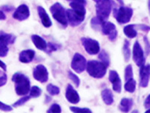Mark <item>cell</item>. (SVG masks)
I'll return each instance as SVG.
<instances>
[{
    "mask_svg": "<svg viewBox=\"0 0 150 113\" xmlns=\"http://www.w3.org/2000/svg\"><path fill=\"white\" fill-rule=\"evenodd\" d=\"M114 30H116V26L114 24L109 22V21H104L103 23L102 28H101V32L103 34L108 36Z\"/></svg>",
    "mask_w": 150,
    "mask_h": 113,
    "instance_id": "obj_21",
    "label": "cell"
},
{
    "mask_svg": "<svg viewBox=\"0 0 150 113\" xmlns=\"http://www.w3.org/2000/svg\"><path fill=\"white\" fill-rule=\"evenodd\" d=\"M133 75V68H132V66L129 64L125 67V80L128 81L132 79Z\"/></svg>",
    "mask_w": 150,
    "mask_h": 113,
    "instance_id": "obj_31",
    "label": "cell"
},
{
    "mask_svg": "<svg viewBox=\"0 0 150 113\" xmlns=\"http://www.w3.org/2000/svg\"><path fill=\"white\" fill-rule=\"evenodd\" d=\"M0 109H1V111L3 112H11L13 110V108L9 105L3 103L2 102H0Z\"/></svg>",
    "mask_w": 150,
    "mask_h": 113,
    "instance_id": "obj_38",
    "label": "cell"
},
{
    "mask_svg": "<svg viewBox=\"0 0 150 113\" xmlns=\"http://www.w3.org/2000/svg\"><path fill=\"white\" fill-rule=\"evenodd\" d=\"M93 1H95V2H98L99 0H93Z\"/></svg>",
    "mask_w": 150,
    "mask_h": 113,
    "instance_id": "obj_51",
    "label": "cell"
},
{
    "mask_svg": "<svg viewBox=\"0 0 150 113\" xmlns=\"http://www.w3.org/2000/svg\"><path fill=\"white\" fill-rule=\"evenodd\" d=\"M122 51L123 56H124L125 58V61H129L130 56H131V51H130V42L128 40H125L122 47Z\"/></svg>",
    "mask_w": 150,
    "mask_h": 113,
    "instance_id": "obj_23",
    "label": "cell"
},
{
    "mask_svg": "<svg viewBox=\"0 0 150 113\" xmlns=\"http://www.w3.org/2000/svg\"><path fill=\"white\" fill-rule=\"evenodd\" d=\"M68 24L71 26H77L84 21L85 16L81 15L73 9H68L66 11Z\"/></svg>",
    "mask_w": 150,
    "mask_h": 113,
    "instance_id": "obj_10",
    "label": "cell"
},
{
    "mask_svg": "<svg viewBox=\"0 0 150 113\" xmlns=\"http://www.w3.org/2000/svg\"><path fill=\"white\" fill-rule=\"evenodd\" d=\"M0 15H1V17H0L1 21H5V19H6V16H5V13H4L2 10H1V11H0Z\"/></svg>",
    "mask_w": 150,
    "mask_h": 113,
    "instance_id": "obj_46",
    "label": "cell"
},
{
    "mask_svg": "<svg viewBox=\"0 0 150 113\" xmlns=\"http://www.w3.org/2000/svg\"><path fill=\"white\" fill-rule=\"evenodd\" d=\"M124 88L127 92L134 93L136 90V81L133 78L126 81V83L125 84Z\"/></svg>",
    "mask_w": 150,
    "mask_h": 113,
    "instance_id": "obj_25",
    "label": "cell"
},
{
    "mask_svg": "<svg viewBox=\"0 0 150 113\" xmlns=\"http://www.w3.org/2000/svg\"><path fill=\"white\" fill-rule=\"evenodd\" d=\"M30 15L29 9L26 5H21L14 10L13 17L19 21H23L29 18Z\"/></svg>",
    "mask_w": 150,
    "mask_h": 113,
    "instance_id": "obj_11",
    "label": "cell"
},
{
    "mask_svg": "<svg viewBox=\"0 0 150 113\" xmlns=\"http://www.w3.org/2000/svg\"><path fill=\"white\" fill-rule=\"evenodd\" d=\"M87 62L84 56L79 53H76L74 55L73 58L71 60V67L72 69L75 71L77 73H81L85 70L86 68Z\"/></svg>",
    "mask_w": 150,
    "mask_h": 113,
    "instance_id": "obj_7",
    "label": "cell"
},
{
    "mask_svg": "<svg viewBox=\"0 0 150 113\" xmlns=\"http://www.w3.org/2000/svg\"><path fill=\"white\" fill-rule=\"evenodd\" d=\"M50 11L51 12L52 16L59 24H60L64 28L67 27L68 24L67 13L63 6L59 2H56L52 5Z\"/></svg>",
    "mask_w": 150,
    "mask_h": 113,
    "instance_id": "obj_4",
    "label": "cell"
},
{
    "mask_svg": "<svg viewBox=\"0 0 150 113\" xmlns=\"http://www.w3.org/2000/svg\"><path fill=\"white\" fill-rule=\"evenodd\" d=\"M143 40H144V44H145L146 54L148 56L150 54V42L146 36H144V37H143Z\"/></svg>",
    "mask_w": 150,
    "mask_h": 113,
    "instance_id": "obj_37",
    "label": "cell"
},
{
    "mask_svg": "<svg viewBox=\"0 0 150 113\" xmlns=\"http://www.w3.org/2000/svg\"><path fill=\"white\" fill-rule=\"evenodd\" d=\"M81 42L86 51L90 55L97 54L100 51V45L96 39L91 38H81Z\"/></svg>",
    "mask_w": 150,
    "mask_h": 113,
    "instance_id": "obj_6",
    "label": "cell"
},
{
    "mask_svg": "<svg viewBox=\"0 0 150 113\" xmlns=\"http://www.w3.org/2000/svg\"><path fill=\"white\" fill-rule=\"evenodd\" d=\"M30 97V96H24L23 97H22L21 99H18L17 102H15V103L13 104V106H14V107H18V106H23V105L25 104L26 102L29 101Z\"/></svg>",
    "mask_w": 150,
    "mask_h": 113,
    "instance_id": "obj_35",
    "label": "cell"
},
{
    "mask_svg": "<svg viewBox=\"0 0 150 113\" xmlns=\"http://www.w3.org/2000/svg\"><path fill=\"white\" fill-rule=\"evenodd\" d=\"M41 93H42V91L40 88L38 86H33V87H31L30 91H29V96L33 98H37L39 97L41 95Z\"/></svg>",
    "mask_w": 150,
    "mask_h": 113,
    "instance_id": "obj_30",
    "label": "cell"
},
{
    "mask_svg": "<svg viewBox=\"0 0 150 113\" xmlns=\"http://www.w3.org/2000/svg\"><path fill=\"white\" fill-rule=\"evenodd\" d=\"M47 113H55V112H57V113H60L62 112V109H61V106H59V104L57 103H53V104L51 105V106L47 110Z\"/></svg>",
    "mask_w": 150,
    "mask_h": 113,
    "instance_id": "obj_34",
    "label": "cell"
},
{
    "mask_svg": "<svg viewBox=\"0 0 150 113\" xmlns=\"http://www.w3.org/2000/svg\"><path fill=\"white\" fill-rule=\"evenodd\" d=\"M86 71L90 76L95 79H102L107 72V67L102 62L90 60L87 62Z\"/></svg>",
    "mask_w": 150,
    "mask_h": 113,
    "instance_id": "obj_2",
    "label": "cell"
},
{
    "mask_svg": "<svg viewBox=\"0 0 150 113\" xmlns=\"http://www.w3.org/2000/svg\"><path fill=\"white\" fill-rule=\"evenodd\" d=\"M104 22V21H102L101 19L98 18V17H92V20H91V26H92V29L98 31L100 30V29H101L103 23Z\"/></svg>",
    "mask_w": 150,
    "mask_h": 113,
    "instance_id": "obj_27",
    "label": "cell"
},
{
    "mask_svg": "<svg viewBox=\"0 0 150 113\" xmlns=\"http://www.w3.org/2000/svg\"><path fill=\"white\" fill-rule=\"evenodd\" d=\"M68 78H69V79H70L74 83L76 87H78L80 84V79H79L78 76L75 75L74 73H73L71 71H68Z\"/></svg>",
    "mask_w": 150,
    "mask_h": 113,
    "instance_id": "obj_32",
    "label": "cell"
},
{
    "mask_svg": "<svg viewBox=\"0 0 150 113\" xmlns=\"http://www.w3.org/2000/svg\"><path fill=\"white\" fill-rule=\"evenodd\" d=\"M101 98L106 105H112L113 103V94L109 88H105L101 91Z\"/></svg>",
    "mask_w": 150,
    "mask_h": 113,
    "instance_id": "obj_19",
    "label": "cell"
},
{
    "mask_svg": "<svg viewBox=\"0 0 150 113\" xmlns=\"http://www.w3.org/2000/svg\"><path fill=\"white\" fill-rule=\"evenodd\" d=\"M8 44L3 40H0V56L1 57L6 56L8 52Z\"/></svg>",
    "mask_w": 150,
    "mask_h": 113,
    "instance_id": "obj_28",
    "label": "cell"
},
{
    "mask_svg": "<svg viewBox=\"0 0 150 113\" xmlns=\"http://www.w3.org/2000/svg\"><path fill=\"white\" fill-rule=\"evenodd\" d=\"M37 11L43 26L46 28L50 27L52 26V21L50 18L49 15L47 14V11H45V9L43 7H41V6H38Z\"/></svg>",
    "mask_w": 150,
    "mask_h": 113,
    "instance_id": "obj_15",
    "label": "cell"
},
{
    "mask_svg": "<svg viewBox=\"0 0 150 113\" xmlns=\"http://www.w3.org/2000/svg\"><path fill=\"white\" fill-rule=\"evenodd\" d=\"M113 5L114 2L112 0H99L96 5L97 17L102 21H107L109 18Z\"/></svg>",
    "mask_w": 150,
    "mask_h": 113,
    "instance_id": "obj_3",
    "label": "cell"
},
{
    "mask_svg": "<svg viewBox=\"0 0 150 113\" xmlns=\"http://www.w3.org/2000/svg\"><path fill=\"white\" fill-rule=\"evenodd\" d=\"M2 10L3 11H7V12H10L11 11L14 10V8L12 6V5H5L2 6Z\"/></svg>",
    "mask_w": 150,
    "mask_h": 113,
    "instance_id": "obj_42",
    "label": "cell"
},
{
    "mask_svg": "<svg viewBox=\"0 0 150 113\" xmlns=\"http://www.w3.org/2000/svg\"><path fill=\"white\" fill-rule=\"evenodd\" d=\"M133 60L135 64L139 67L145 64V57H144L143 48L137 41H135V43L134 44Z\"/></svg>",
    "mask_w": 150,
    "mask_h": 113,
    "instance_id": "obj_9",
    "label": "cell"
},
{
    "mask_svg": "<svg viewBox=\"0 0 150 113\" xmlns=\"http://www.w3.org/2000/svg\"><path fill=\"white\" fill-rule=\"evenodd\" d=\"M35 52L33 50H23L19 54V60L23 64H29L33 60Z\"/></svg>",
    "mask_w": 150,
    "mask_h": 113,
    "instance_id": "obj_16",
    "label": "cell"
},
{
    "mask_svg": "<svg viewBox=\"0 0 150 113\" xmlns=\"http://www.w3.org/2000/svg\"><path fill=\"white\" fill-rule=\"evenodd\" d=\"M148 9H149V14H150V0H148Z\"/></svg>",
    "mask_w": 150,
    "mask_h": 113,
    "instance_id": "obj_49",
    "label": "cell"
},
{
    "mask_svg": "<svg viewBox=\"0 0 150 113\" xmlns=\"http://www.w3.org/2000/svg\"><path fill=\"white\" fill-rule=\"evenodd\" d=\"M7 80H8V77H7V75L6 73L3 72H1V76H0V86L2 87V86L5 85L7 82Z\"/></svg>",
    "mask_w": 150,
    "mask_h": 113,
    "instance_id": "obj_39",
    "label": "cell"
},
{
    "mask_svg": "<svg viewBox=\"0 0 150 113\" xmlns=\"http://www.w3.org/2000/svg\"><path fill=\"white\" fill-rule=\"evenodd\" d=\"M50 101H51V97H50L49 95H45V103H48Z\"/></svg>",
    "mask_w": 150,
    "mask_h": 113,
    "instance_id": "obj_47",
    "label": "cell"
},
{
    "mask_svg": "<svg viewBox=\"0 0 150 113\" xmlns=\"http://www.w3.org/2000/svg\"><path fill=\"white\" fill-rule=\"evenodd\" d=\"M12 81L15 84V91L19 96H26L30 91V80L22 72H16L12 76Z\"/></svg>",
    "mask_w": 150,
    "mask_h": 113,
    "instance_id": "obj_1",
    "label": "cell"
},
{
    "mask_svg": "<svg viewBox=\"0 0 150 113\" xmlns=\"http://www.w3.org/2000/svg\"><path fill=\"white\" fill-rule=\"evenodd\" d=\"M68 1H70L71 2H79V3H82L83 5H86L87 2L86 0H68Z\"/></svg>",
    "mask_w": 150,
    "mask_h": 113,
    "instance_id": "obj_44",
    "label": "cell"
},
{
    "mask_svg": "<svg viewBox=\"0 0 150 113\" xmlns=\"http://www.w3.org/2000/svg\"><path fill=\"white\" fill-rule=\"evenodd\" d=\"M134 11L130 7H124L121 6L120 9L113 10V15L117 22L121 24H127L131 21L133 16Z\"/></svg>",
    "mask_w": 150,
    "mask_h": 113,
    "instance_id": "obj_5",
    "label": "cell"
},
{
    "mask_svg": "<svg viewBox=\"0 0 150 113\" xmlns=\"http://www.w3.org/2000/svg\"><path fill=\"white\" fill-rule=\"evenodd\" d=\"M58 49V47H57V45L54 44V43L49 42L47 44V48L46 51L47 53H51V52L54 51H56Z\"/></svg>",
    "mask_w": 150,
    "mask_h": 113,
    "instance_id": "obj_36",
    "label": "cell"
},
{
    "mask_svg": "<svg viewBox=\"0 0 150 113\" xmlns=\"http://www.w3.org/2000/svg\"><path fill=\"white\" fill-rule=\"evenodd\" d=\"M125 35L129 39H134L137 36V32L136 30V25L134 24H129L127 25L123 29Z\"/></svg>",
    "mask_w": 150,
    "mask_h": 113,
    "instance_id": "obj_20",
    "label": "cell"
},
{
    "mask_svg": "<svg viewBox=\"0 0 150 113\" xmlns=\"http://www.w3.org/2000/svg\"><path fill=\"white\" fill-rule=\"evenodd\" d=\"M98 58L100 59L103 64L106 66L107 67H108L110 64V56L108 54V52L105 51L104 50H102L98 54Z\"/></svg>",
    "mask_w": 150,
    "mask_h": 113,
    "instance_id": "obj_26",
    "label": "cell"
},
{
    "mask_svg": "<svg viewBox=\"0 0 150 113\" xmlns=\"http://www.w3.org/2000/svg\"><path fill=\"white\" fill-rule=\"evenodd\" d=\"M146 113H150V109H147V110L146 111Z\"/></svg>",
    "mask_w": 150,
    "mask_h": 113,
    "instance_id": "obj_50",
    "label": "cell"
},
{
    "mask_svg": "<svg viewBox=\"0 0 150 113\" xmlns=\"http://www.w3.org/2000/svg\"><path fill=\"white\" fill-rule=\"evenodd\" d=\"M31 39H32V41H33V44L36 47V48L41 50V51H46L47 48V44L43 38L38 36V35H33L31 36Z\"/></svg>",
    "mask_w": 150,
    "mask_h": 113,
    "instance_id": "obj_17",
    "label": "cell"
},
{
    "mask_svg": "<svg viewBox=\"0 0 150 113\" xmlns=\"http://www.w3.org/2000/svg\"><path fill=\"white\" fill-rule=\"evenodd\" d=\"M0 66H1V68L3 69V71H6L7 70V67H6V65H5V64L4 63L3 61H0Z\"/></svg>",
    "mask_w": 150,
    "mask_h": 113,
    "instance_id": "obj_45",
    "label": "cell"
},
{
    "mask_svg": "<svg viewBox=\"0 0 150 113\" xmlns=\"http://www.w3.org/2000/svg\"><path fill=\"white\" fill-rule=\"evenodd\" d=\"M137 27H138L137 29H140L142 31H144L146 33H148L150 31V26L145 25V24H138V25H136Z\"/></svg>",
    "mask_w": 150,
    "mask_h": 113,
    "instance_id": "obj_40",
    "label": "cell"
},
{
    "mask_svg": "<svg viewBox=\"0 0 150 113\" xmlns=\"http://www.w3.org/2000/svg\"><path fill=\"white\" fill-rule=\"evenodd\" d=\"M65 97L67 100L72 104H77L80 102L79 94L71 84H68L67 85L66 91H65Z\"/></svg>",
    "mask_w": 150,
    "mask_h": 113,
    "instance_id": "obj_14",
    "label": "cell"
},
{
    "mask_svg": "<svg viewBox=\"0 0 150 113\" xmlns=\"http://www.w3.org/2000/svg\"><path fill=\"white\" fill-rule=\"evenodd\" d=\"M33 77L38 82L45 83L47 82L49 78V73L46 67L42 64H38L33 69Z\"/></svg>",
    "mask_w": 150,
    "mask_h": 113,
    "instance_id": "obj_8",
    "label": "cell"
},
{
    "mask_svg": "<svg viewBox=\"0 0 150 113\" xmlns=\"http://www.w3.org/2000/svg\"><path fill=\"white\" fill-rule=\"evenodd\" d=\"M47 91L49 93L51 96H56V95H58L60 93V90L59 88V87L54 85L53 84H49L47 86Z\"/></svg>",
    "mask_w": 150,
    "mask_h": 113,
    "instance_id": "obj_29",
    "label": "cell"
},
{
    "mask_svg": "<svg viewBox=\"0 0 150 113\" xmlns=\"http://www.w3.org/2000/svg\"><path fill=\"white\" fill-rule=\"evenodd\" d=\"M16 37L13 34H9V33H4L1 31V34H0V40H3L8 44H14L15 42Z\"/></svg>",
    "mask_w": 150,
    "mask_h": 113,
    "instance_id": "obj_24",
    "label": "cell"
},
{
    "mask_svg": "<svg viewBox=\"0 0 150 113\" xmlns=\"http://www.w3.org/2000/svg\"><path fill=\"white\" fill-rule=\"evenodd\" d=\"M109 80L112 84V89L115 92L121 93L122 91V81L118 72L115 70H110Z\"/></svg>",
    "mask_w": 150,
    "mask_h": 113,
    "instance_id": "obj_13",
    "label": "cell"
},
{
    "mask_svg": "<svg viewBox=\"0 0 150 113\" xmlns=\"http://www.w3.org/2000/svg\"><path fill=\"white\" fill-rule=\"evenodd\" d=\"M70 6L71 7V9L73 10H74L75 11L79 13L81 15L86 16V11L85 5L82 3H79V2H70Z\"/></svg>",
    "mask_w": 150,
    "mask_h": 113,
    "instance_id": "obj_22",
    "label": "cell"
},
{
    "mask_svg": "<svg viewBox=\"0 0 150 113\" xmlns=\"http://www.w3.org/2000/svg\"><path fill=\"white\" fill-rule=\"evenodd\" d=\"M150 79V65H143L140 69V86L146 87Z\"/></svg>",
    "mask_w": 150,
    "mask_h": 113,
    "instance_id": "obj_12",
    "label": "cell"
},
{
    "mask_svg": "<svg viewBox=\"0 0 150 113\" xmlns=\"http://www.w3.org/2000/svg\"><path fill=\"white\" fill-rule=\"evenodd\" d=\"M144 107L146 109H150V94L146 98L144 101Z\"/></svg>",
    "mask_w": 150,
    "mask_h": 113,
    "instance_id": "obj_43",
    "label": "cell"
},
{
    "mask_svg": "<svg viewBox=\"0 0 150 113\" xmlns=\"http://www.w3.org/2000/svg\"><path fill=\"white\" fill-rule=\"evenodd\" d=\"M116 1H117L120 5H123V4H124V1H123V0H116Z\"/></svg>",
    "mask_w": 150,
    "mask_h": 113,
    "instance_id": "obj_48",
    "label": "cell"
},
{
    "mask_svg": "<svg viewBox=\"0 0 150 113\" xmlns=\"http://www.w3.org/2000/svg\"><path fill=\"white\" fill-rule=\"evenodd\" d=\"M117 35H118V32H117V30L116 29V30L113 31L112 33H110V34L108 36V38H109V39L110 40V41H113L116 39V38H117Z\"/></svg>",
    "mask_w": 150,
    "mask_h": 113,
    "instance_id": "obj_41",
    "label": "cell"
},
{
    "mask_svg": "<svg viewBox=\"0 0 150 113\" xmlns=\"http://www.w3.org/2000/svg\"><path fill=\"white\" fill-rule=\"evenodd\" d=\"M70 110L76 113H92V110L88 108H80L76 106H71Z\"/></svg>",
    "mask_w": 150,
    "mask_h": 113,
    "instance_id": "obj_33",
    "label": "cell"
},
{
    "mask_svg": "<svg viewBox=\"0 0 150 113\" xmlns=\"http://www.w3.org/2000/svg\"><path fill=\"white\" fill-rule=\"evenodd\" d=\"M134 105V100L132 98H122L120 103L119 108L122 112H128L132 109Z\"/></svg>",
    "mask_w": 150,
    "mask_h": 113,
    "instance_id": "obj_18",
    "label": "cell"
}]
</instances>
